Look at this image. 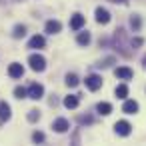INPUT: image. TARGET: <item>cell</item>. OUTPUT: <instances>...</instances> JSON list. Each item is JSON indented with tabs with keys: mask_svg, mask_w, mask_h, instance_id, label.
Here are the masks:
<instances>
[{
	"mask_svg": "<svg viewBox=\"0 0 146 146\" xmlns=\"http://www.w3.org/2000/svg\"><path fill=\"white\" fill-rule=\"evenodd\" d=\"M8 76H10V78H22V76H24V66L18 64V62H12V64L8 66Z\"/></svg>",
	"mask_w": 146,
	"mask_h": 146,
	"instance_id": "6",
	"label": "cell"
},
{
	"mask_svg": "<svg viewBox=\"0 0 146 146\" xmlns=\"http://www.w3.org/2000/svg\"><path fill=\"white\" fill-rule=\"evenodd\" d=\"M142 66H144V70H146V56L142 58Z\"/></svg>",
	"mask_w": 146,
	"mask_h": 146,
	"instance_id": "28",
	"label": "cell"
},
{
	"mask_svg": "<svg viewBox=\"0 0 146 146\" xmlns=\"http://www.w3.org/2000/svg\"><path fill=\"white\" fill-rule=\"evenodd\" d=\"M14 96L22 100V98H26V96H28V90H26V88H22V86H16V88H14Z\"/></svg>",
	"mask_w": 146,
	"mask_h": 146,
	"instance_id": "21",
	"label": "cell"
},
{
	"mask_svg": "<svg viewBox=\"0 0 146 146\" xmlns=\"http://www.w3.org/2000/svg\"><path fill=\"white\" fill-rule=\"evenodd\" d=\"M114 94H116V98L126 100V96H128V86H126V84H118V86L114 88Z\"/></svg>",
	"mask_w": 146,
	"mask_h": 146,
	"instance_id": "16",
	"label": "cell"
},
{
	"mask_svg": "<svg viewBox=\"0 0 146 146\" xmlns=\"http://www.w3.org/2000/svg\"><path fill=\"white\" fill-rule=\"evenodd\" d=\"M66 86H68V88L78 86V76H76V74H66Z\"/></svg>",
	"mask_w": 146,
	"mask_h": 146,
	"instance_id": "19",
	"label": "cell"
},
{
	"mask_svg": "<svg viewBox=\"0 0 146 146\" xmlns=\"http://www.w3.org/2000/svg\"><path fill=\"white\" fill-rule=\"evenodd\" d=\"M24 34H26V26H24V24H16L14 30H12V36H14V38H22Z\"/></svg>",
	"mask_w": 146,
	"mask_h": 146,
	"instance_id": "18",
	"label": "cell"
},
{
	"mask_svg": "<svg viewBox=\"0 0 146 146\" xmlns=\"http://www.w3.org/2000/svg\"><path fill=\"white\" fill-rule=\"evenodd\" d=\"M78 122H80V124H92V116L82 114V116H78Z\"/></svg>",
	"mask_w": 146,
	"mask_h": 146,
	"instance_id": "24",
	"label": "cell"
},
{
	"mask_svg": "<svg viewBox=\"0 0 146 146\" xmlns=\"http://www.w3.org/2000/svg\"><path fill=\"white\" fill-rule=\"evenodd\" d=\"M86 88L88 90H92V92H96L100 86H102V78L98 76V74H90V76H86Z\"/></svg>",
	"mask_w": 146,
	"mask_h": 146,
	"instance_id": "4",
	"label": "cell"
},
{
	"mask_svg": "<svg viewBox=\"0 0 146 146\" xmlns=\"http://www.w3.org/2000/svg\"><path fill=\"white\" fill-rule=\"evenodd\" d=\"M44 44H46V38H44V36H40V34H36V36H32V38H30L28 48L38 50V48H44Z\"/></svg>",
	"mask_w": 146,
	"mask_h": 146,
	"instance_id": "11",
	"label": "cell"
},
{
	"mask_svg": "<svg viewBox=\"0 0 146 146\" xmlns=\"http://www.w3.org/2000/svg\"><path fill=\"white\" fill-rule=\"evenodd\" d=\"M60 30H62V24L58 20H48L46 22V32L48 34H58Z\"/></svg>",
	"mask_w": 146,
	"mask_h": 146,
	"instance_id": "13",
	"label": "cell"
},
{
	"mask_svg": "<svg viewBox=\"0 0 146 146\" xmlns=\"http://www.w3.org/2000/svg\"><path fill=\"white\" fill-rule=\"evenodd\" d=\"M32 140L38 144V142H44V132H34L32 134Z\"/></svg>",
	"mask_w": 146,
	"mask_h": 146,
	"instance_id": "25",
	"label": "cell"
},
{
	"mask_svg": "<svg viewBox=\"0 0 146 146\" xmlns=\"http://www.w3.org/2000/svg\"><path fill=\"white\" fill-rule=\"evenodd\" d=\"M42 96H44V86L38 84V82H32V84L28 86V98H32V100H40Z\"/></svg>",
	"mask_w": 146,
	"mask_h": 146,
	"instance_id": "2",
	"label": "cell"
},
{
	"mask_svg": "<svg viewBox=\"0 0 146 146\" xmlns=\"http://www.w3.org/2000/svg\"><path fill=\"white\" fill-rule=\"evenodd\" d=\"M96 110H98V114H102V116H108V114L112 112V104H110V102H98Z\"/></svg>",
	"mask_w": 146,
	"mask_h": 146,
	"instance_id": "15",
	"label": "cell"
},
{
	"mask_svg": "<svg viewBox=\"0 0 146 146\" xmlns=\"http://www.w3.org/2000/svg\"><path fill=\"white\" fill-rule=\"evenodd\" d=\"M138 102L136 100H126L124 102V106H122V112H126V114H136L138 112Z\"/></svg>",
	"mask_w": 146,
	"mask_h": 146,
	"instance_id": "12",
	"label": "cell"
},
{
	"mask_svg": "<svg viewBox=\"0 0 146 146\" xmlns=\"http://www.w3.org/2000/svg\"><path fill=\"white\" fill-rule=\"evenodd\" d=\"M28 64H30V68H32L34 72H44V68H46V58H44L42 54H30V56H28Z\"/></svg>",
	"mask_w": 146,
	"mask_h": 146,
	"instance_id": "1",
	"label": "cell"
},
{
	"mask_svg": "<svg viewBox=\"0 0 146 146\" xmlns=\"http://www.w3.org/2000/svg\"><path fill=\"white\" fill-rule=\"evenodd\" d=\"M114 76L120 78V80H130L134 74H132V70H130L128 66H118V68L114 70Z\"/></svg>",
	"mask_w": 146,
	"mask_h": 146,
	"instance_id": "7",
	"label": "cell"
},
{
	"mask_svg": "<svg viewBox=\"0 0 146 146\" xmlns=\"http://www.w3.org/2000/svg\"><path fill=\"white\" fill-rule=\"evenodd\" d=\"M94 16H96V22H98V24H108V22H110V12H108L106 8H102V6H98V8L94 10Z\"/></svg>",
	"mask_w": 146,
	"mask_h": 146,
	"instance_id": "5",
	"label": "cell"
},
{
	"mask_svg": "<svg viewBox=\"0 0 146 146\" xmlns=\"http://www.w3.org/2000/svg\"><path fill=\"white\" fill-rule=\"evenodd\" d=\"M130 46H132V48L142 46V38H132V40H130Z\"/></svg>",
	"mask_w": 146,
	"mask_h": 146,
	"instance_id": "26",
	"label": "cell"
},
{
	"mask_svg": "<svg viewBox=\"0 0 146 146\" xmlns=\"http://www.w3.org/2000/svg\"><path fill=\"white\" fill-rule=\"evenodd\" d=\"M112 64H114V58H112V56H108V58L100 60V62H98L96 66H98V68H108V66H112Z\"/></svg>",
	"mask_w": 146,
	"mask_h": 146,
	"instance_id": "22",
	"label": "cell"
},
{
	"mask_svg": "<svg viewBox=\"0 0 146 146\" xmlns=\"http://www.w3.org/2000/svg\"><path fill=\"white\" fill-rule=\"evenodd\" d=\"M84 16L80 14V12H76V14H72V18H70V28L72 30H80L82 26H84Z\"/></svg>",
	"mask_w": 146,
	"mask_h": 146,
	"instance_id": "9",
	"label": "cell"
},
{
	"mask_svg": "<svg viewBox=\"0 0 146 146\" xmlns=\"http://www.w3.org/2000/svg\"><path fill=\"white\" fill-rule=\"evenodd\" d=\"M52 128H54L58 134H62V132H66V130L70 128V124H68V120H66V118H56V120L52 122Z\"/></svg>",
	"mask_w": 146,
	"mask_h": 146,
	"instance_id": "10",
	"label": "cell"
},
{
	"mask_svg": "<svg viewBox=\"0 0 146 146\" xmlns=\"http://www.w3.org/2000/svg\"><path fill=\"white\" fill-rule=\"evenodd\" d=\"M110 2H114V4H122V2H126V0H110Z\"/></svg>",
	"mask_w": 146,
	"mask_h": 146,
	"instance_id": "27",
	"label": "cell"
},
{
	"mask_svg": "<svg viewBox=\"0 0 146 146\" xmlns=\"http://www.w3.org/2000/svg\"><path fill=\"white\" fill-rule=\"evenodd\" d=\"M28 120H30V122L40 120V112H38V110H30V112H28Z\"/></svg>",
	"mask_w": 146,
	"mask_h": 146,
	"instance_id": "23",
	"label": "cell"
},
{
	"mask_svg": "<svg viewBox=\"0 0 146 146\" xmlns=\"http://www.w3.org/2000/svg\"><path fill=\"white\" fill-rule=\"evenodd\" d=\"M130 26H132L134 30H140V26H142V20H140V16L132 14V16H130Z\"/></svg>",
	"mask_w": 146,
	"mask_h": 146,
	"instance_id": "20",
	"label": "cell"
},
{
	"mask_svg": "<svg viewBox=\"0 0 146 146\" xmlns=\"http://www.w3.org/2000/svg\"><path fill=\"white\" fill-rule=\"evenodd\" d=\"M114 132H116L118 136H128V134L132 132V124L126 122V120H118V122L114 124Z\"/></svg>",
	"mask_w": 146,
	"mask_h": 146,
	"instance_id": "3",
	"label": "cell"
},
{
	"mask_svg": "<svg viewBox=\"0 0 146 146\" xmlns=\"http://www.w3.org/2000/svg\"><path fill=\"white\" fill-rule=\"evenodd\" d=\"M10 116H12V112H10V104H8L6 100H2V102H0V122L10 120Z\"/></svg>",
	"mask_w": 146,
	"mask_h": 146,
	"instance_id": "8",
	"label": "cell"
},
{
	"mask_svg": "<svg viewBox=\"0 0 146 146\" xmlns=\"http://www.w3.org/2000/svg\"><path fill=\"white\" fill-rule=\"evenodd\" d=\"M78 104H80V98H78L76 94H70V96H66V98H64V106H66L68 110H74Z\"/></svg>",
	"mask_w": 146,
	"mask_h": 146,
	"instance_id": "14",
	"label": "cell"
},
{
	"mask_svg": "<svg viewBox=\"0 0 146 146\" xmlns=\"http://www.w3.org/2000/svg\"><path fill=\"white\" fill-rule=\"evenodd\" d=\"M76 40H78V44H80V46H88L92 38H90V32H80Z\"/></svg>",
	"mask_w": 146,
	"mask_h": 146,
	"instance_id": "17",
	"label": "cell"
}]
</instances>
